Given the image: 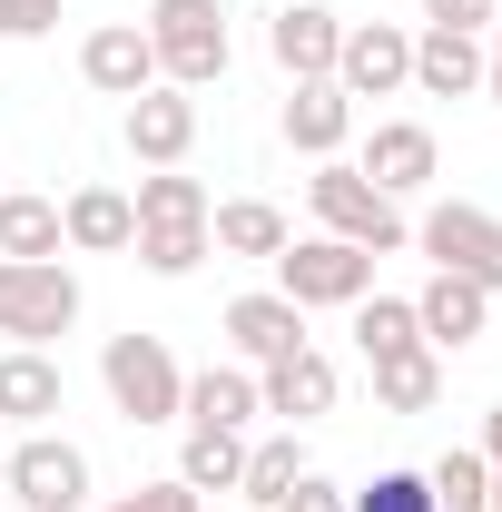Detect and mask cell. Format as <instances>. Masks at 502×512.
<instances>
[{"label": "cell", "instance_id": "obj_34", "mask_svg": "<svg viewBox=\"0 0 502 512\" xmlns=\"http://www.w3.org/2000/svg\"><path fill=\"white\" fill-rule=\"evenodd\" d=\"M276 512H345V493H335L325 473H296V493H286Z\"/></svg>", "mask_w": 502, "mask_h": 512}, {"label": "cell", "instance_id": "obj_2", "mask_svg": "<svg viewBox=\"0 0 502 512\" xmlns=\"http://www.w3.org/2000/svg\"><path fill=\"white\" fill-rule=\"evenodd\" d=\"M79 325V276L60 256H0V335L10 345H50Z\"/></svg>", "mask_w": 502, "mask_h": 512}, {"label": "cell", "instance_id": "obj_21", "mask_svg": "<svg viewBox=\"0 0 502 512\" xmlns=\"http://www.w3.org/2000/svg\"><path fill=\"white\" fill-rule=\"evenodd\" d=\"M286 237H296V227H286L266 197H227V207H207V247H217V256H276Z\"/></svg>", "mask_w": 502, "mask_h": 512}, {"label": "cell", "instance_id": "obj_19", "mask_svg": "<svg viewBox=\"0 0 502 512\" xmlns=\"http://www.w3.org/2000/svg\"><path fill=\"white\" fill-rule=\"evenodd\" d=\"M256 414V375L247 365H207V375H188V404H178V424H217V434H247Z\"/></svg>", "mask_w": 502, "mask_h": 512}, {"label": "cell", "instance_id": "obj_15", "mask_svg": "<svg viewBox=\"0 0 502 512\" xmlns=\"http://www.w3.org/2000/svg\"><path fill=\"white\" fill-rule=\"evenodd\" d=\"M60 404H69V384H60V365H50L40 345H10V355H0V424L40 434Z\"/></svg>", "mask_w": 502, "mask_h": 512}, {"label": "cell", "instance_id": "obj_9", "mask_svg": "<svg viewBox=\"0 0 502 512\" xmlns=\"http://www.w3.org/2000/svg\"><path fill=\"white\" fill-rule=\"evenodd\" d=\"M335 394H345V375H335V355H315V345L276 355V365H256V404H266V414H286V424L335 414Z\"/></svg>", "mask_w": 502, "mask_h": 512}, {"label": "cell", "instance_id": "obj_22", "mask_svg": "<svg viewBox=\"0 0 502 512\" xmlns=\"http://www.w3.org/2000/svg\"><path fill=\"white\" fill-rule=\"evenodd\" d=\"M434 394H443V355H434V345L375 355V404H384V414H434Z\"/></svg>", "mask_w": 502, "mask_h": 512}, {"label": "cell", "instance_id": "obj_30", "mask_svg": "<svg viewBox=\"0 0 502 512\" xmlns=\"http://www.w3.org/2000/svg\"><path fill=\"white\" fill-rule=\"evenodd\" d=\"M345 512H434V483L424 473H375L365 493H345Z\"/></svg>", "mask_w": 502, "mask_h": 512}, {"label": "cell", "instance_id": "obj_37", "mask_svg": "<svg viewBox=\"0 0 502 512\" xmlns=\"http://www.w3.org/2000/svg\"><path fill=\"white\" fill-rule=\"evenodd\" d=\"M493 50H502V0H493Z\"/></svg>", "mask_w": 502, "mask_h": 512}, {"label": "cell", "instance_id": "obj_17", "mask_svg": "<svg viewBox=\"0 0 502 512\" xmlns=\"http://www.w3.org/2000/svg\"><path fill=\"white\" fill-rule=\"evenodd\" d=\"M345 128H355V99H345L335 79H296V99H286V148H296V158H335Z\"/></svg>", "mask_w": 502, "mask_h": 512}, {"label": "cell", "instance_id": "obj_14", "mask_svg": "<svg viewBox=\"0 0 502 512\" xmlns=\"http://www.w3.org/2000/svg\"><path fill=\"white\" fill-rule=\"evenodd\" d=\"M355 168H365L384 197H414V188L443 168V148H434V128H424V119H384L375 138H365V158H355Z\"/></svg>", "mask_w": 502, "mask_h": 512}, {"label": "cell", "instance_id": "obj_32", "mask_svg": "<svg viewBox=\"0 0 502 512\" xmlns=\"http://www.w3.org/2000/svg\"><path fill=\"white\" fill-rule=\"evenodd\" d=\"M60 30V0H0V40H40Z\"/></svg>", "mask_w": 502, "mask_h": 512}, {"label": "cell", "instance_id": "obj_6", "mask_svg": "<svg viewBox=\"0 0 502 512\" xmlns=\"http://www.w3.org/2000/svg\"><path fill=\"white\" fill-rule=\"evenodd\" d=\"M0 493H10V512H79L89 503V453L60 444V434H20L0 453Z\"/></svg>", "mask_w": 502, "mask_h": 512}, {"label": "cell", "instance_id": "obj_8", "mask_svg": "<svg viewBox=\"0 0 502 512\" xmlns=\"http://www.w3.org/2000/svg\"><path fill=\"white\" fill-rule=\"evenodd\" d=\"M335 89H345V99H394V89H414V30L355 20L345 50H335Z\"/></svg>", "mask_w": 502, "mask_h": 512}, {"label": "cell", "instance_id": "obj_11", "mask_svg": "<svg viewBox=\"0 0 502 512\" xmlns=\"http://www.w3.org/2000/svg\"><path fill=\"white\" fill-rule=\"evenodd\" d=\"M79 79H89V89H109V99H138V89H158V50H148V30H138V20H109V30H89V40H79Z\"/></svg>", "mask_w": 502, "mask_h": 512}, {"label": "cell", "instance_id": "obj_24", "mask_svg": "<svg viewBox=\"0 0 502 512\" xmlns=\"http://www.w3.org/2000/svg\"><path fill=\"white\" fill-rule=\"evenodd\" d=\"M128 207H138V227H207V207H217V197L197 188V178H178V168H148Z\"/></svg>", "mask_w": 502, "mask_h": 512}, {"label": "cell", "instance_id": "obj_35", "mask_svg": "<svg viewBox=\"0 0 502 512\" xmlns=\"http://www.w3.org/2000/svg\"><path fill=\"white\" fill-rule=\"evenodd\" d=\"M483 463H493V473H502V404H493V414H483Z\"/></svg>", "mask_w": 502, "mask_h": 512}, {"label": "cell", "instance_id": "obj_23", "mask_svg": "<svg viewBox=\"0 0 502 512\" xmlns=\"http://www.w3.org/2000/svg\"><path fill=\"white\" fill-rule=\"evenodd\" d=\"M247 473V434H217V424H188V453H178V483L188 493H237Z\"/></svg>", "mask_w": 502, "mask_h": 512}, {"label": "cell", "instance_id": "obj_5", "mask_svg": "<svg viewBox=\"0 0 502 512\" xmlns=\"http://www.w3.org/2000/svg\"><path fill=\"white\" fill-rule=\"evenodd\" d=\"M148 50H158V79L168 89H207V79H227V20H217V0H158L148 10Z\"/></svg>", "mask_w": 502, "mask_h": 512}, {"label": "cell", "instance_id": "obj_29", "mask_svg": "<svg viewBox=\"0 0 502 512\" xmlns=\"http://www.w3.org/2000/svg\"><path fill=\"white\" fill-rule=\"evenodd\" d=\"M128 247H138V266H148V276H197V266H207V227H138V237H128Z\"/></svg>", "mask_w": 502, "mask_h": 512}, {"label": "cell", "instance_id": "obj_27", "mask_svg": "<svg viewBox=\"0 0 502 512\" xmlns=\"http://www.w3.org/2000/svg\"><path fill=\"white\" fill-rule=\"evenodd\" d=\"M60 207L50 197H0V256H60Z\"/></svg>", "mask_w": 502, "mask_h": 512}, {"label": "cell", "instance_id": "obj_13", "mask_svg": "<svg viewBox=\"0 0 502 512\" xmlns=\"http://www.w3.org/2000/svg\"><path fill=\"white\" fill-rule=\"evenodd\" d=\"M266 50H276V69H286V79H335V50H345V20H335L325 0H296V10H276Z\"/></svg>", "mask_w": 502, "mask_h": 512}, {"label": "cell", "instance_id": "obj_12", "mask_svg": "<svg viewBox=\"0 0 502 512\" xmlns=\"http://www.w3.org/2000/svg\"><path fill=\"white\" fill-rule=\"evenodd\" d=\"M414 325H424V345H434V355H463V345L493 325V296H483L473 276H443V266H434V276H424V296H414Z\"/></svg>", "mask_w": 502, "mask_h": 512}, {"label": "cell", "instance_id": "obj_20", "mask_svg": "<svg viewBox=\"0 0 502 512\" xmlns=\"http://www.w3.org/2000/svg\"><path fill=\"white\" fill-rule=\"evenodd\" d=\"M60 237L79 256H128V237H138V207H128L119 188H79L60 207Z\"/></svg>", "mask_w": 502, "mask_h": 512}, {"label": "cell", "instance_id": "obj_36", "mask_svg": "<svg viewBox=\"0 0 502 512\" xmlns=\"http://www.w3.org/2000/svg\"><path fill=\"white\" fill-rule=\"evenodd\" d=\"M483 89H493V109H502V60H493V69H483Z\"/></svg>", "mask_w": 502, "mask_h": 512}, {"label": "cell", "instance_id": "obj_33", "mask_svg": "<svg viewBox=\"0 0 502 512\" xmlns=\"http://www.w3.org/2000/svg\"><path fill=\"white\" fill-rule=\"evenodd\" d=\"M424 30H493V0H424Z\"/></svg>", "mask_w": 502, "mask_h": 512}, {"label": "cell", "instance_id": "obj_28", "mask_svg": "<svg viewBox=\"0 0 502 512\" xmlns=\"http://www.w3.org/2000/svg\"><path fill=\"white\" fill-rule=\"evenodd\" d=\"M424 483H434V512H493V463L483 453H443Z\"/></svg>", "mask_w": 502, "mask_h": 512}, {"label": "cell", "instance_id": "obj_3", "mask_svg": "<svg viewBox=\"0 0 502 512\" xmlns=\"http://www.w3.org/2000/svg\"><path fill=\"white\" fill-rule=\"evenodd\" d=\"M99 384H109V404H119L128 424H178V404H188V375H178L168 335H109Z\"/></svg>", "mask_w": 502, "mask_h": 512}, {"label": "cell", "instance_id": "obj_1", "mask_svg": "<svg viewBox=\"0 0 502 512\" xmlns=\"http://www.w3.org/2000/svg\"><path fill=\"white\" fill-rule=\"evenodd\" d=\"M306 207H315V227L325 237H345V247H365V256H394L414 227H404V207L365 178V168H345V158H325L306 178Z\"/></svg>", "mask_w": 502, "mask_h": 512}, {"label": "cell", "instance_id": "obj_16", "mask_svg": "<svg viewBox=\"0 0 502 512\" xmlns=\"http://www.w3.org/2000/svg\"><path fill=\"white\" fill-rule=\"evenodd\" d=\"M483 40H473V30H424V40H414V89H424V99H473V89H483Z\"/></svg>", "mask_w": 502, "mask_h": 512}, {"label": "cell", "instance_id": "obj_4", "mask_svg": "<svg viewBox=\"0 0 502 512\" xmlns=\"http://www.w3.org/2000/svg\"><path fill=\"white\" fill-rule=\"evenodd\" d=\"M266 266H276L286 306H355V296H375V256L345 247V237H286Z\"/></svg>", "mask_w": 502, "mask_h": 512}, {"label": "cell", "instance_id": "obj_38", "mask_svg": "<svg viewBox=\"0 0 502 512\" xmlns=\"http://www.w3.org/2000/svg\"><path fill=\"white\" fill-rule=\"evenodd\" d=\"M493 512H502V473H493Z\"/></svg>", "mask_w": 502, "mask_h": 512}, {"label": "cell", "instance_id": "obj_7", "mask_svg": "<svg viewBox=\"0 0 502 512\" xmlns=\"http://www.w3.org/2000/svg\"><path fill=\"white\" fill-rule=\"evenodd\" d=\"M414 247L434 256L443 276H473L483 296H502V217L493 207H463V197H453V207H434V217L414 227Z\"/></svg>", "mask_w": 502, "mask_h": 512}, {"label": "cell", "instance_id": "obj_26", "mask_svg": "<svg viewBox=\"0 0 502 512\" xmlns=\"http://www.w3.org/2000/svg\"><path fill=\"white\" fill-rule=\"evenodd\" d=\"M355 345H365V365H375V355H404V345H424L414 296H355Z\"/></svg>", "mask_w": 502, "mask_h": 512}, {"label": "cell", "instance_id": "obj_18", "mask_svg": "<svg viewBox=\"0 0 502 512\" xmlns=\"http://www.w3.org/2000/svg\"><path fill=\"white\" fill-rule=\"evenodd\" d=\"M227 345H237L247 365H276V355L306 345V306H286V296H237V306H227Z\"/></svg>", "mask_w": 502, "mask_h": 512}, {"label": "cell", "instance_id": "obj_25", "mask_svg": "<svg viewBox=\"0 0 502 512\" xmlns=\"http://www.w3.org/2000/svg\"><path fill=\"white\" fill-rule=\"evenodd\" d=\"M296 473H306V453H296V424H286V434H266V444H247V473H237V493L276 512L286 493H296Z\"/></svg>", "mask_w": 502, "mask_h": 512}, {"label": "cell", "instance_id": "obj_10", "mask_svg": "<svg viewBox=\"0 0 502 512\" xmlns=\"http://www.w3.org/2000/svg\"><path fill=\"white\" fill-rule=\"evenodd\" d=\"M188 148H197V99H188V89L158 79V89L128 99V158H138V168H178Z\"/></svg>", "mask_w": 502, "mask_h": 512}, {"label": "cell", "instance_id": "obj_31", "mask_svg": "<svg viewBox=\"0 0 502 512\" xmlns=\"http://www.w3.org/2000/svg\"><path fill=\"white\" fill-rule=\"evenodd\" d=\"M197 503H207V493H188V483L168 473V483H138V493H119L109 512H197Z\"/></svg>", "mask_w": 502, "mask_h": 512}]
</instances>
